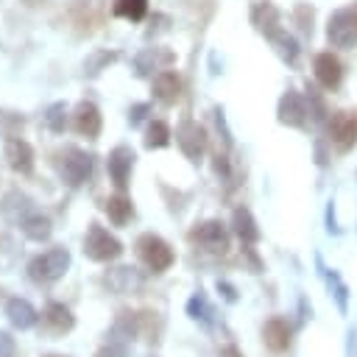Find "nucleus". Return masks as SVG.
Instances as JSON below:
<instances>
[{
	"instance_id": "20e7f679",
	"label": "nucleus",
	"mask_w": 357,
	"mask_h": 357,
	"mask_svg": "<svg viewBox=\"0 0 357 357\" xmlns=\"http://www.w3.org/2000/svg\"><path fill=\"white\" fill-rule=\"evenodd\" d=\"M139 254H142V259H145L153 271H165V268L173 262V251L167 248V243L159 240V237H153V234H148V237L139 240Z\"/></svg>"
},
{
	"instance_id": "39448f33",
	"label": "nucleus",
	"mask_w": 357,
	"mask_h": 357,
	"mask_svg": "<svg viewBox=\"0 0 357 357\" xmlns=\"http://www.w3.org/2000/svg\"><path fill=\"white\" fill-rule=\"evenodd\" d=\"M312 67H315V78H318V84L326 86V89L337 86L340 78H343V64H340L337 56H332V53H318Z\"/></svg>"
},
{
	"instance_id": "9d476101",
	"label": "nucleus",
	"mask_w": 357,
	"mask_h": 357,
	"mask_svg": "<svg viewBox=\"0 0 357 357\" xmlns=\"http://www.w3.org/2000/svg\"><path fill=\"white\" fill-rule=\"evenodd\" d=\"M75 128L86 137H98L100 131V114L95 109V103H78L75 109Z\"/></svg>"
},
{
	"instance_id": "1a4fd4ad",
	"label": "nucleus",
	"mask_w": 357,
	"mask_h": 357,
	"mask_svg": "<svg viewBox=\"0 0 357 357\" xmlns=\"http://www.w3.org/2000/svg\"><path fill=\"white\" fill-rule=\"evenodd\" d=\"M178 92H181V81H178V75L173 70H165V73H159L153 78V95L162 103H173L178 98Z\"/></svg>"
},
{
	"instance_id": "f257e3e1",
	"label": "nucleus",
	"mask_w": 357,
	"mask_h": 357,
	"mask_svg": "<svg viewBox=\"0 0 357 357\" xmlns=\"http://www.w3.org/2000/svg\"><path fill=\"white\" fill-rule=\"evenodd\" d=\"M326 39L335 47H351L357 42V8H340L329 17L326 25Z\"/></svg>"
},
{
	"instance_id": "2eb2a0df",
	"label": "nucleus",
	"mask_w": 357,
	"mask_h": 357,
	"mask_svg": "<svg viewBox=\"0 0 357 357\" xmlns=\"http://www.w3.org/2000/svg\"><path fill=\"white\" fill-rule=\"evenodd\" d=\"M112 11L123 20H131V22H139L148 11V0H114Z\"/></svg>"
},
{
	"instance_id": "aec40b11",
	"label": "nucleus",
	"mask_w": 357,
	"mask_h": 357,
	"mask_svg": "<svg viewBox=\"0 0 357 357\" xmlns=\"http://www.w3.org/2000/svg\"><path fill=\"white\" fill-rule=\"evenodd\" d=\"M8 310H11L14 324H20V326H28V324L33 321V318H31L33 312H31V307H28L25 301H11V307H8Z\"/></svg>"
},
{
	"instance_id": "9b49d317",
	"label": "nucleus",
	"mask_w": 357,
	"mask_h": 357,
	"mask_svg": "<svg viewBox=\"0 0 357 357\" xmlns=\"http://www.w3.org/2000/svg\"><path fill=\"white\" fill-rule=\"evenodd\" d=\"M265 343L273 351H284L290 346V326H287V321H282V318L268 321L265 324Z\"/></svg>"
},
{
	"instance_id": "6e6552de",
	"label": "nucleus",
	"mask_w": 357,
	"mask_h": 357,
	"mask_svg": "<svg viewBox=\"0 0 357 357\" xmlns=\"http://www.w3.org/2000/svg\"><path fill=\"white\" fill-rule=\"evenodd\" d=\"M131 165H134V153L128 148H114L112 156H109V173L114 178L117 187H126L128 181V173H131Z\"/></svg>"
},
{
	"instance_id": "a211bd4d",
	"label": "nucleus",
	"mask_w": 357,
	"mask_h": 357,
	"mask_svg": "<svg viewBox=\"0 0 357 357\" xmlns=\"http://www.w3.org/2000/svg\"><path fill=\"white\" fill-rule=\"evenodd\" d=\"M234 226H237V234H240L243 240H257V237H259V231H257V226H254L248 209H237V212H234Z\"/></svg>"
},
{
	"instance_id": "412c9836",
	"label": "nucleus",
	"mask_w": 357,
	"mask_h": 357,
	"mask_svg": "<svg viewBox=\"0 0 357 357\" xmlns=\"http://www.w3.org/2000/svg\"><path fill=\"white\" fill-rule=\"evenodd\" d=\"M61 112H64V106H53L50 114H47V123H50L53 131H61V128H64V117H61Z\"/></svg>"
},
{
	"instance_id": "dca6fc26",
	"label": "nucleus",
	"mask_w": 357,
	"mask_h": 357,
	"mask_svg": "<svg viewBox=\"0 0 357 357\" xmlns=\"http://www.w3.org/2000/svg\"><path fill=\"white\" fill-rule=\"evenodd\" d=\"M268 39L273 42L276 53H279L284 61H296V56H298V45H296V39H293L290 33H284V31L279 28V31H273Z\"/></svg>"
},
{
	"instance_id": "423d86ee",
	"label": "nucleus",
	"mask_w": 357,
	"mask_h": 357,
	"mask_svg": "<svg viewBox=\"0 0 357 357\" xmlns=\"http://www.w3.org/2000/svg\"><path fill=\"white\" fill-rule=\"evenodd\" d=\"M307 114H310V109H307V103H304V98L298 92L290 89L287 95H282V100H279V120L282 123H287V126H304Z\"/></svg>"
},
{
	"instance_id": "0eeeda50",
	"label": "nucleus",
	"mask_w": 357,
	"mask_h": 357,
	"mask_svg": "<svg viewBox=\"0 0 357 357\" xmlns=\"http://www.w3.org/2000/svg\"><path fill=\"white\" fill-rule=\"evenodd\" d=\"M178 145L184 148V153L187 156H192V159H198L201 153H204V145H206V137H204V131L195 126V123H181L178 126Z\"/></svg>"
},
{
	"instance_id": "6ab92c4d",
	"label": "nucleus",
	"mask_w": 357,
	"mask_h": 357,
	"mask_svg": "<svg viewBox=\"0 0 357 357\" xmlns=\"http://www.w3.org/2000/svg\"><path fill=\"white\" fill-rule=\"evenodd\" d=\"M106 212L114 218V223H123V220L128 218V212H131V204H128L126 198L114 195V198H109V201H106Z\"/></svg>"
},
{
	"instance_id": "f3484780",
	"label": "nucleus",
	"mask_w": 357,
	"mask_h": 357,
	"mask_svg": "<svg viewBox=\"0 0 357 357\" xmlns=\"http://www.w3.org/2000/svg\"><path fill=\"white\" fill-rule=\"evenodd\" d=\"M170 142V128L165 126V123H151L148 126V137H145V145L148 148H165Z\"/></svg>"
},
{
	"instance_id": "4468645a",
	"label": "nucleus",
	"mask_w": 357,
	"mask_h": 357,
	"mask_svg": "<svg viewBox=\"0 0 357 357\" xmlns=\"http://www.w3.org/2000/svg\"><path fill=\"white\" fill-rule=\"evenodd\" d=\"M6 156H8V162H11V167L14 170H22V173H28L31 170V159H33V153H31V145L28 142H22V139H11L8 142V148H6Z\"/></svg>"
},
{
	"instance_id": "7ed1b4c3",
	"label": "nucleus",
	"mask_w": 357,
	"mask_h": 357,
	"mask_svg": "<svg viewBox=\"0 0 357 357\" xmlns=\"http://www.w3.org/2000/svg\"><path fill=\"white\" fill-rule=\"evenodd\" d=\"M92 170V156L78 151V148H67L64 162H61V176L67 178V184H81Z\"/></svg>"
},
{
	"instance_id": "ddd939ff",
	"label": "nucleus",
	"mask_w": 357,
	"mask_h": 357,
	"mask_svg": "<svg viewBox=\"0 0 357 357\" xmlns=\"http://www.w3.org/2000/svg\"><path fill=\"white\" fill-rule=\"evenodd\" d=\"M201 245H206V248H212V251H223L226 248V231L220 229V223H204L201 229H195V234H192Z\"/></svg>"
},
{
	"instance_id": "f8f14e48",
	"label": "nucleus",
	"mask_w": 357,
	"mask_h": 357,
	"mask_svg": "<svg viewBox=\"0 0 357 357\" xmlns=\"http://www.w3.org/2000/svg\"><path fill=\"white\" fill-rule=\"evenodd\" d=\"M251 22H254L257 31H262L265 36H271L273 31H279V14H276V8L268 6V3L254 6V11H251Z\"/></svg>"
},
{
	"instance_id": "f03ea898",
	"label": "nucleus",
	"mask_w": 357,
	"mask_h": 357,
	"mask_svg": "<svg viewBox=\"0 0 357 357\" xmlns=\"http://www.w3.org/2000/svg\"><path fill=\"white\" fill-rule=\"evenodd\" d=\"M329 139L337 151H349L357 142V117L349 112H337L329 120Z\"/></svg>"
}]
</instances>
